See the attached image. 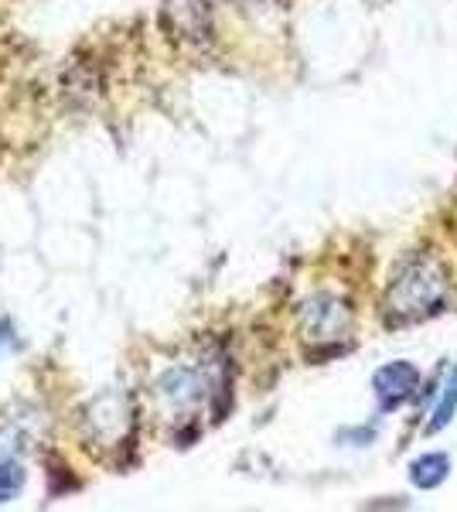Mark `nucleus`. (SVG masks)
Listing matches in <instances>:
<instances>
[{"mask_svg":"<svg viewBox=\"0 0 457 512\" xmlns=\"http://www.w3.org/2000/svg\"><path fill=\"white\" fill-rule=\"evenodd\" d=\"M447 267L430 253L406 256L382 294V318L389 328H406L417 321L437 315L447 301Z\"/></svg>","mask_w":457,"mask_h":512,"instance_id":"1","label":"nucleus"},{"mask_svg":"<svg viewBox=\"0 0 457 512\" xmlns=\"http://www.w3.org/2000/svg\"><path fill=\"white\" fill-rule=\"evenodd\" d=\"M420 390V369L413 362H386L372 376V393H376L382 410H396L410 403Z\"/></svg>","mask_w":457,"mask_h":512,"instance_id":"3","label":"nucleus"},{"mask_svg":"<svg viewBox=\"0 0 457 512\" xmlns=\"http://www.w3.org/2000/svg\"><path fill=\"white\" fill-rule=\"evenodd\" d=\"M21 485H24V472L18 461H0V502H11L21 492Z\"/></svg>","mask_w":457,"mask_h":512,"instance_id":"6","label":"nucleus"},{"mask_svg":"<svg viewBox=\"0 0 457 512\" xmlns=\"http://www.w3.org/2000/svg\"><path fill=\"white\" fill-rule=\"evenodd\" d=\"M457 414V369H451V376H447L444 383V393H440V403L437 410L430 414V424H427V434H440L447 424L454 420Z\"/></svg>","mask_w":457,"mask_h":512,"instance_id":"5","label":"nucleus"},{"mask_svg":"<svg viewBox=\"0 0 457 512\" xmlns=\"http://www.w3.org/2000/svg\"><path fill=\"white\" fill-rule=\"evenodd\" d=\"M301 332L307 342L318 345L342 342L352 332V308H348V301L331 294L311 297V301L301 304Z\"/></svg>","mask_w":457,"mask_h":512,"instance_id":"2","label":"nucleus"},{"mask_svg":"<svg viewBox=\"0 0 457 512\" xmlns=\"http://www.w3.org/2000/svg\"><path fill=\"white\" fill-rule=\"evenodd\" d=\"M447 472H451V458L447 454H423L410 465V482L417 485V489H437V485L447 482Z\"/></svg>","mask_w":457,"mask_h":512,"instance_id":"4","label":"nucleus"}]
</instances>
